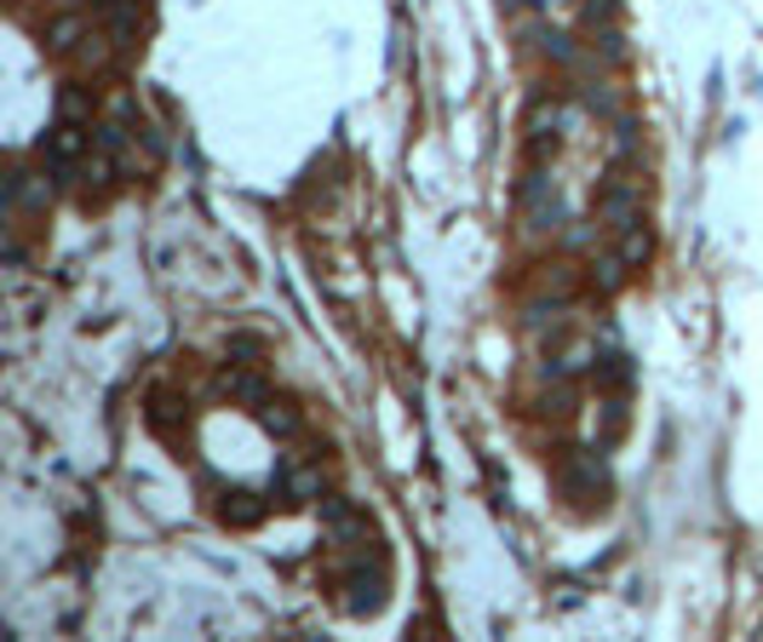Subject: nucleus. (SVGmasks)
<instances>
[{
  "label": "nucleus",
  "mask_w": 763,
  "mask_h": 642,
  "mask_svg": "<svg viewBox=\"0 0 763 642\" xmlns=\"http://www.w3.org/2000/svg\"><path fill=\"white\" fill-rule=\"evenodd\" d=\"M230 505H218V517L230 522V528H253V522H264L271 517V499H253V493H224Z\"/></svg>",
  "instance_id": "nucleus-1"
}]
</instances>
